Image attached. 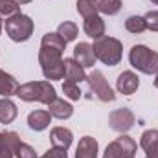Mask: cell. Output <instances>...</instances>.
Returning <instances> with one entry per match:
<instances>
[{"label": "cell", "mask_w": 158, "mask_h": 158, "mask_svg": "<svg viewBox=\"0 0 158 158\" xmlns=\"http://www.w3.org/2000/svg\"><path fill=\"white\" fill-rule=\"evenodd\" d=\"M17 96L22 99V101H37V103H44V105H50L57 94H55V88L50 85V81H30V83H24L19 86L17 90Z\"/></svg>", "instance_id": "6da1fadb"}, {"label": "cell", "mask_w": 158, "mask_h": 158, "mask_svg": "<svg viewBox=\"0 0 158 158\" xmlns=\"http://www.w3.org/2000/svg\"><path fill=\"white\" fill-rule=\"evenodd\" d=\"M129 63L142 74L153 76L158 72V53L143 44H136L129 52Z\"/></svg>", "instance_id": "7a4b0ae2"}, {"label": "cell", "mask_w": 158, "mask_h": 158, "mask_svg": "<svg viewBox=\"0 0 158 158\" xmlns=\"http://www.w3.org/2000/svg\"><path fill=\"white\" fill-rule=\"evenodd\" d=\"M92 48H94L96 59H99L107 66H116L121 61V57H123V46L114 37H105L103 35L101 39L94 40Z\"/></svg>", "instance_id": "3957f363"}, {"label": "cell", "mask_w": 158, "mask_h": 158, "mask_svg": "<svg viewBox=\"0 0 158 158\" xmlns=\"http://www.w3.org/2000/svg\"><path fill=\"white\" fill-rule=\"evenodd\" d=\"M33 28H35L33 20L28 15H24V13H19V15H15V17L6 20V33L15 42L28 40L33 35Z\"/></svg>", "instance_id": "277c9868"}, {"label": "cell", "mask_w": 158, "mask_h": 158, "mask_svg": "<svg viewBox=\"0 0 158 158\" xmlns=\"http://www.w3.org/2000/svg\"><path fill=\"white\" fill-rule=\"evenodd\" d=\"M138 145L136 142L127 136V134H121L119 138H116L114 142H110L103 153V158H134Z\"/></svg>", "instance_id": "5b68a950"}, {"label": "cell", "mask_w": 158, "mask_h": 158, "mask_svg": "<svg viewBox=\"0 0 158 158\" xmlns=\"http://www.w3.org/2000/svg\"><path fill=\"white\" fill-rule=\"evenodd\" d=\"M86 83L90 86V92L103 103H109V101H114L116 99V94L114 90L110 88L109 81L105 79V76L99 72V70H94L90 76H86Z\"/></svg>", "instance_id": "8992f818"}, {"label": "cell", "mask_w": 158, "mask_h": 158, "mask_svg": "<svg viewBox=\"0 0 158 158\" xmlns=\"http://www.w3.org/2000/svg\"><path fill=\"white\" fill-rule=\"evenodd\" d=\"M134 123H136V116L132 114V110L131 109H116V110H112L110 114H109V125H110V129H114V131H118V132H127V131H131L132 127H134Z\"/></svg>", "instance_id": "52a82bcc"}, {"label": "cell", "mask_w": 158, "mask_h": 158, "mask_svg": "<svg viewBox=\"0 0 158 158\" xmlns=\"http://www.w3.org/2000/svg\"><path fill=\"white\" fill-rule=\"evenodd\" d=\"M138 86H140V79H138V76H136L134 72L125 70V72H121V74L118 76L116 88H118L119 94H123V96H131V94H134V92L138 90Z\"/></svg>", "instance_id": "ba28073f"}, {"label": "cell", "mask_w": 158, "mask_h": 158, "mask_svg": "<svg viewBox=\"0 0 158 158\" xmlns=\"http://www.w3.org/2000/svg\"><path fill=\"white\" fill-rule=\"evenodd\" d=\"M74 59L77 61L83 68L94 66L96 64V53H94L92 44H88V42H79V44H76V48H74Z\"/></svg>", "instance_id": "9c48e42d"}, {"label": "cell", "mask_w": 158, "mask_h": 158, "mask_svg": "<svg viewBox=\"0 0 158 158\" xmlns=\"http://www.w3.org/2000/svg\"><path fill=\"white\" fill-rule=\"evenodd\" d=\"M140 147L145 151L147 158H158V129L143 131L140 138Z\"/></svg>", "instance_id": "30bf717a"}, {"label": "cell", "mask_w": 158, "mask_h": 158, "mask_svg": "<svg viewBox=\"0 0 158 158\" xmlns=\"http://www.w3.org/2000/svg\"><path fill=\"white\" fill-rule=\"evenodd\" d=\"M50 140H52V145H53V147H59V149L68 151V147L72 145L74 134H72L70 129H64V127H53L52 132H50Z\"/></svg>", "instance_id": "8fae6325"}, {"label": "cell", "mask_w": 158, "mask_h": 158, "mask_svg": "<svg viewBox=\"0 0 158 158\" xmlns=\"http://www.w3.org/2000/svg\"><path fill=\"white\" fill-rule=\"evenodd\" d=\"M20 138L17 132H0V158H13Z\"/></svg>", "instance_id": "7c38bea8"}, {"label": "cell", "mask_w": 158, "mask_h": 158, "mask_svg": "<svg viewBox=\"0 0 158 158\" xmlns=\"http://www.w3.org/2000/svg\"><path fill=\"white\" fill-rule=\"evenodd\" d=\"M83 30L88 37L92 39H101L105 35V22L99 15H94V17H88L85 19V24H83Z\"/></svg>", "instance_id": "4fadbf2b"}, {"label": "cell", "mask_w": 158, "mask_h": 158, "mask_svg": "<svg viewBox=\"0 0 158 158\" xmlns=\"http://www.w3.org/2000/svg\"><path fill=\"white\" fill-rule=\"evenodd\" d=\"M48 112L52 114V118L57 119H68L72 114H74V107L70 103H66L64 99L61 98H55L50 105H48Z\"/></svg>", "instance_id": "5bb4252c"}, {"label": "cell", "mask_w": 158, "mask_h": 158, "mask_svg": "<svg viewBox=\"0 0 158 158\" xmlns=\"http://www.w3.org/2000/svg\"><path fill=\"white\" fill-rule=\"evenodd\" d=\"M76 158H98V142L92 136H83L76 149Z\"/></svg>", "instance_id": "9a60e30c"}, {"label": "cell", "mask_w": 158, "mask_h": 158, "mask_svg": "<svg viewBox=\"0 0 158 158\" xmlns=\"http://www.w3.org/2000/svg\"><path fill=\"white\" fill-rule=\"evenodd\" d=\"M64 77L72 83H81V81H86V74H85V68L76 59H64Z\"/></svg>", "instance_id": "2e32d148"}, {"label": "cell", "mask_w": 158, "mask_h": 158, "mask_svg": "<svg viewBox=\"0 0 158 158\" xmlns=\"http://www.w3.org/2000/svg\"><path fill=\"white\" fill-rule=\"evenodd\" d=\"M50 119H52V114L48 110H33L28 116V127L31 131L39 132V131H44L50 125Z\"/></svg>", "instance_id": "e0dca14e"}, {"label": "cell", "mask_w": 158, "mask_h": 158, "mask_svg": "<svg viewBox=\"0 0 158 158\" xmlns=\"http://www.w3.org/2000/svg\"><path fill=\"white\" fill-rule=\"evenodd\" d=\"M19 81L13 77L11 74L0 70V96L4 98H11V96H17V90H19Z\"/></svg>", "instance_id": "ac0fdd59"}, {"label": "cell", "mask_w": 158, "mask_h": 158, "mask_svg": "<svg viewBox=\"0 0 158 158\" xmlns=\"http://www.w3.org/2000/svg\"><path fill=\"white\" fill-rule=\"evenodd\" d=\"M63 61V52H57V50H52V48H46V46H40L39 50V63L40 68H48L52 64H57Z\"/></svg>", "instance_id": "d6986e66"}, {"label": "cell", "mask_w": 158, "mask_h": 158, "mask_svg": "<svg viewBox=\"0 0 158 158\" xmlns=\"http://www.w3.org/2000/svg\"><path fill=\"white\" fill-rule=\"evenodd\" d=\"M17 114H19L17 105H15L9 98H2V99H0V123L7 125V123L15 121Z\"/></svg>", "instance_id": "ffe728a7"}, {"label": "cell", "mask_w": 158, "mask_h": 158, "mask_svg": "<svg viewBox=\"0 0 158 158\" xmlns=\"http://www.w3.org/2000/svg\"><path fill=\"white\" fill-rule=\"evenodd\" d=\"M77 24L76 22H61L59 24V28H57V33L61 35V39L64 40V42H72V40H76L77 37Z\"/></svg>", "instance_id": "44dd1931"}, {"label": "cell", "mask_w": 158, "mask_h": 158, "mask_svg": "<svg viewBox=\"0 0 158 158\" xmlns=\"http://www.w3.org/2000/svg\"><path fill=\"white\" fill-rule=\"evenodd\" d=\"M40 46H46V48H52V50H57V52H64L66 42L61 39L59 33H46V35H42Z\"/></svg>", "instance_id": "7402d4cb"}, {"label": "cell", "mask_w": 158, "mask_h": 158, "mask_svg": "<svg viewBox=\"0 0 158 158\" xmlns=\"http://www.w3.org/2000/svg\"><path fill=\"white\" fill-rule=\"evenodd\" d=\"M20 13V4L17 0H0V19H11Z\"/></svg>", "instance_id": "603a6c76"}, {"label": "cell", "mask_w": 158, "mask_h": 158, "mask_svg": "<svg viewBox=\"0 0 158 158\" xmlns=\"http://www.w3.org/2000/svg\"><path fill=\"white\" fill-rule=\"evenodd\" d=\"M121 9V0H98V11L103 15H116Z\"/></svg>", "instance_id": "cb8c5ba5"}, {"label": "cell", "mask_w": 158, "mask_h": 158, "mask_svg": "<svg viewBox=\"0 0 158 158\" xmlns=\"http://www.w3.org/2000/svg\"><path fill=\"white\" fill-rule=\"evenodd\" d=\"M125 30H127L129 33H134V35L145 31L147 28H145V20H143V17H138V15L129 17V19L125 20Z\"/></svg>", "instance_id": "d4e9b609"}, {"label": "cell", "mask_w": 158, "mask_h": 158, "mask_svg": "<svg viewBox=\"0 0 158 158\" xmlns=\"http://www.w3.org/2000/svg\"><path fill=\"white\" fill-rule=\"evenodd\" d=\"M77 11L83 19L98 15V0H77Z\"/></svg>", "instance_id": "484cf974"}, {"label": "cell", "mask_w": 158, "mask_h": 158, "mask_svg": "<svg viewBox=\"0 0 158 158\" xmlns=\"http://www.w3.org/2000/svg\"><path fill=\"white\" fill-rule=\"evenodd\" d=\"M42 74L46 79H52V81H57V79L64 77V59L57 64H52L48 68H42Z\"/></svg>", "instance_id": "4316f807"}, {"label": "cell", "mask_w": 158, "mask_h": 158, "mask_svg": "<svg viewBox=\"0 0 158 158\" xmlns=\"http://www.w3.org/2000/svg\"><path fill=\"white\" fill-rule=\"evenodd\" d=\"M63 92H64V96H66L68 99H72V101H79V99H81V90H79L77 83L64 81V85H63Z\"/></svg>", "instance_id": "83f0119b"}, {"label": "cell", "mask_w": 158, "mask_h": 158, "mask_svg": "<svg viewBox=\"0 0 158 158\" xmlns=\"http://www.w3.org/2000/svg\"><path fill=\"white\" fill-rule=\"evenodd\" d=\"M15 156L17 158H37V153L31 145L24 143V142H19V145L15 147Z\"/></svg>", "instance_id": "f1b7e54d"}, {"label": "cell", "mask_w": 158, "mask_h": 158, "mask_svg": "<svg viewBox=\"0 0 158 158\" xmlns=\"http://www.w3.org/2000/svg\"><path fill=\"white\" fill-rule=\"evenodd\" d=\"M143 20H145V28L149 31H158V11H147Z\"/></svg>", "instance_id": "f546056e"}, {"label": "cell", "mask_w": 158, "mask_h": 158, "mask_svg": "<svg viewBox=\"0 0 158 158\" xmlns=\"http://www.w3.org/2000/svg\"><path fill=\"white\" fill-rule=\"evenodd\" d=\"M40 158H68V156H66V151H64V149L52 147V149H48V151H46Z\"/></svg>", "instance_id": "4dcf8cb0"}, {"label": "cell", "mask_w": 158, "mask_h": 158, "mask_svg": "<svg viewBox=\"0 0 158 158\" xmlns=\"http://www.w3.org/2000/svg\"><path fill=\"white\" fill-rule=\"evenodd\" d=\"M155 86H156V88H158V72H156V74H155Z\"/></svg>", "instance_id": "1f68e13d"}, {"label": "cell", "mask_w": 158, "mask_h": 158, "mask_svg": "<svg viewBox=\"0 0 158 158\" xmlns=\"http://www.w3.org/2000/svg\"><path fill=\"white\" fill-rule=\"evenodd\" d=\"M17 2H19V4H30L31 0H17Z\"/></svg>", "instance_id": "d6a6232c"}, {"label": "cell", "mask_w": 158, "mask_h": 158, "mask_svg": "<svg viewBox=\"0 0 158 158\" xmlns=\"http://www.w3.org/2000/svg\"><path fill=\"white\" fill-rule=\"evenodd\" d=\"M149 2H153V4H156L158 6V0H149Z\"/></svg>", "instance_id": "836d02e7"}, {"label": "cell", "mask_w": 158, "mask_h": 158, "mask_svg": "<svg viewBox=\"0 0 158 158\" xmlns=\"http://www.w3.org/2000/svg\"><path fill=\"white\" fill-rule=\"evenodd\" d=\"M0 33H2V19H0Z\"/></svg>", "instance_id": "e575fe53"}]
</instances>
